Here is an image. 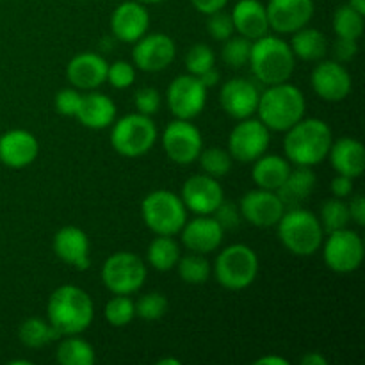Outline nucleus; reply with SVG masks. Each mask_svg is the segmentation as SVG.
<instances>
[{
	"mask_svg": "<svg viewBox=\"0 0 365 365\" xmlns=\"http://www.w3.org/2000/svg\"><path fill=\"white\" fill-rule=\"evenodd\" d=\"M95 319V305L84 289L77 285H61L50 294L46 303V321L61 337L81 335Z\"/></svg>",
	"mask_w": 365,
	"mask_h": 365,
	"instance_id": "nucleus-1",
	"label": "nucleus"
},
{
	"mask_svg": "<svg viewBox=\"0 0 365 365\" xmlns=\"http://www.w3.org/2000/svg\"><path fill=\"white\" fill-rule=\"evenodd\" d=\"M334 134L327 121L319 118H302L284 138V152L294 166H317L328 157Z\"/></svg>",
	"mask_w": 365,
	"mask_h": 365,
	"instance_id": "nucleus-2",
	"label": "nucleus"
},
{
	"mask_svg": "<svg viewBox=\"0 0 365 365\" xmlns=\"http://www.w3.org/2000/svg\"><path fill=\"white\" fill-rule=\"evenodd\" d=\"M305 109L303 91L287 81L267 86L266 91L260 93L257 114L269 130L287 132L292 125L305 118Z\"/></svg>",
	"mask_w": 365,
	"mask_h": 365,
	"instance_id": "nucleus-3",
	"label": "nucleus"
},
{
	"mask_svg": "<svg viewBox=\"0 0 365 365\" xmlns=\"http://www.w3.org/2000/svg\"><path fill=\"white\" fill-rule=\"evenodd\" d=\"M248 64L253 77L266 86L287 82L296 68V57L285 39L278 36H262L252 41Z\"/></svg>",
	"mask_w": 365,
	"mask_h": 365,
	"instance_id": "nucleus-4",
	"label": "nucleus"
},
{
	"mask_svg": "<svg viewBox=\"0 0 365 365\" xmlns=\"http://www.w3.org/2000/svg\"><path fill=\"white\" fill-rule=\"evenodd\" d=\"M277 230L284 248L296 257L314 255L323 245L324 230L319 217L303 207L285 209L277 223Z\"/></svg>",
	"mask_w": 365,
	"mask_h": 365,
	"instance_id": "nucleus-5",
	"label": "nucleus"
},
{
	"mask_svg": "<svg viewBox=\"0 0 365 365\" xmlns=\"http://www.w3.org/2000/svg\"><path fill=\"white\" fill-rule=\"evenodd\" d=\"M110 145L127 159H138L146 155L155 146L159 132L152 116H145L141 113H132L127 116L114 120L110 125Z\"/></svg>",
	"mask_w": 365,
	"mask_h": 365,
	"instance_id": "nucleus-6",
	"label": "nucleus"
},
{
	"mask_svg": "<svg viewBox=\"0 0 365 365\" xmlns=\"http://www.w3.org/2000/svg\"><path fill=\"white\" fill-rule=\"evenodd\" d=\"M212 273L221 287L242 291L255 282L259 274V257L246 245H232L221 250L212 266Z\"/></svg>",
	"mask_w": 365,
	"mask_h": 365,
	"instance_id": "nucleus-7",
	"label": "nucleus"
},
{
	"mask_svg": "<svg viewBox=\"0 0 365 365\" xmlns=\"http://www.w3.org/2000/svg\"><path fill=\"white\" fill-rule=\"evenodd\" d=\"M141 216L155 235H177L187 221V209L177 192L157 189L143 200Z\"/></svg>",
	"mask_w": 365,
	"mask_h": 365,
	"instance_id": "nucleus-8",
	"label": "nucleus"
},
{
	"mask_svg": "<svg viewBox=\"0 0 365 365\" xmlns=\"http://www.w3.org/2000/svg\"><path fill=\"white\" fill-rule=\"evenodd\" d=\"M145 262L132 252H116L103 262L100 278L113 294L130 296L138 292L146 282Z\"/></svg>",
	"mask_w": 365,
	"mask_h": 365,
	"instance_id": "nucleus-9",
	"label": "nucleus"
},
{
	"mask_svg": "<svg viewBox=\"0 0 365 365\" xmlns=\"http://www.w3.org/2000/svg\"><path fill=\"white\" fill-rule=\"evenodd\" d=\"M323 257L328 269L339 274L355 273L364 262L365 246L362 237L355 230L342 228L330 232L323 242Z\"/></svg>",
	"mask_w": 365,
	"mask_h": 365,
	"instance_id": "nucleus-10",
	"label": "nucleus"
},
{
	"mask_svg": "<svg viewBox=\"0 0 365 365\" xmlns=\"http://www.w3.org/2000/svg\"><path fill=\"white\" fill-rule=\"evenodd\" d=\"M160 141H163V148L168 159L180 166H189L198 160L203 150L202 132L189 120L175 118L171 123L166 125L163 135H160Z\"/></svg>",
	"mask_w": 365,
	"mask_h": 365,
	"instance_id": "nucleus-11",
	"label": "nucleus"
},
{
	"mask_svg": "<svg viewBox=\"0 0 365 365\" xmlns=\"http://www.w3.org/2000/svg\"><path fill=\"white\" fill-rule=\"evenodd\" d=\"M271 145V130L255 118L239 120L228 135V153L239 163H253L267 152Z\"/></svg>",
	"mask_w": 365,
	"mask_h": 365,
	"instance_id": "nucleus-12",
	"label": "nucleus"
},
{
	"mask_svg": "<svg viewBox=\"0 0 365 365\" xmlns=\"http://www.w3.org/2000/svg\"><path fill=\"white\" fill-rule=\"evenodd\" d=\"M166 100L175 118L192 121L205 109L207 88L196 75H178L168 86Z\"/></svg>",
	"mask_w": 365,
	"mask_h": 365,
	"instance_id": "nucleus-13",
	"label": "nucleus"
},
{
	"mask_svg": "<svg viewBox=\"0 0 365 365\" xmlns=\"http://www.w3.org/2000/svg\"><path fill=\"white\" fill-rule=\"evenodd\" d=\"M177 56L175 41L163 32H146L143 38L134 43L132 50V64L146 73H157L170 66Z\"/></svg>",
	"mask_w": 365,
	"mask_h": 365,
	"instance_id": "nucleus-14",
	"label": "nucleus"
},
{
	"mask_svg": "<svg viewBox=\"0 0 365 365\" xmlns=\"http://www.w3.org/2000/svg\"><path fill=\"white\" fill-rule=\"evenodd\" d=\"M182 202L185 209L196 216H212L214 210L223 203L225 191L220 180L209 175H192L182 185Z\"/></svg>",
	"mask_w": 365,
	"mask_h": 365,
	"instance_id": "nucleus-15",
	"label": "nucleus"
},
{
	"mask_svg": "<svg viewBox=\"0 0 365 365\" xmlns=\"http://www.w3.org/2000/svg\"><path fill=\"white\" fill-rule=\"evenodd\" d=\"M310 84H312L314 93L327 102H342L348 98L353 88L351 73L346 70V66H342V63H337L335 59H321L312 70Z\"/></svg>",
	"mask_w": 365,
	"mask_h": 365,
	"instance_id": "nucleus-16",
	"label": "nucleus"
},
{
	"mask_svg": "<svg viewBox=\"0 0 365 365\" xmlns=\"http://www.w3.org/2000/svg\"><path fill=\"white\" fill-rule=\"evenodd\" d=\"M239 210H241L242 220L252 223L253 227L271 228L277 227L280 217L284 216L285 205L274 191L257 187L242 196Z\"/></svg>",
	"mask_w": 365,
	"mask_h": 365,
	"instance_id": "nucleus-17",
	"label": "nucleus"
},
{
	"mask_svg": "<svg viewBox=\"0 0 365 365\" xmlns=\"http://www.w3.org/2000/svg\"><path fill=\"white\" fill-rule=\"evenodd\" d=\"M260 91L252 81L234 77L223 84L220 91V103L225 113L234 120H246L257 113Z\"/></svg>",
	"mask_w": 365,
	"mask_h": 365,
	"instance_id": "nucleus-18",
	"label": "nucleus"
},
{
	"mask_svg": "<svg viewBox=\"0 0 365 365\" xmlns=\"http://www.w3.org/2000/svg\"><path fill=\"white\" fill-rule=\"evenodd\" d=\"M150 13L145 4L127 0L114 7L110 14V31L114 38L123 43H135L148 32Z\"/></svg>",
	"mask_w": 365,
	"mask_h": 365,
	"instance_id": "nucleus-19",
	"label": "nucleus"
},
{
	"mask_svg": "<svg viewBox=\"0 0 365 365\" xmlns=\"http://www.w3.org/2000/svg\"><path fill=\"white\" fill-rule=\"evenodd\" d=\"M266 11L269 29L280 34H292L312 20L314 0H269Z\"/></svg>",
	"mask_w": 365,
	"mask_h": 365,
	"instance_id": "nucleus-20",
	"label": "nucleus"
},
{
	"mask_svg": "<svg viewBox=\"0 0 365 365\" xmlns=\"http://www.w3.org/2000/svg\"><path fill=\"white\" fill-rule=\"evenodd\" d=\"M53 253L61 262L75 267L78 271H86L91 266V255H89V237L84 230L78 227L68 225L57 230L52 241Z\"/></svg>",
	"mask_w": 365,
	"mask_h": 365,
	"instance_id": "nucleus-21",
	"label": "nucleus"
},
{
	"mask_svg": "<svg viewBox=\"0 0 365 365\" xmlns=\"http://www.w3.org/2000/svg\"><path fill=\"white\" fill-rule=\"evenodd\" d=\"M39 153V143L32 132L13 128L0 135V163L11 170L31 166Z\"/></svg>",
	"mask_w": 365,
	"mask_h": 365,
	"instance_id": "nucleus-22",
	"label": "nucleus"
},
{
	"mask_svg": "<svg viewBox=\"0 0 365 365\" xmlns=\"http://www.w3.org/2000/svg\"><path fill=\"white\" fill-rule=\"evenodd\" d=\"M109 63L100 53L81 52L66 66V77L73 88L93 91L107 81Z\"/></svg>",
	"mask_w": 365,
	"mask_h": 365,
	"instance_id": "nucleus-23",
	"label": "nucleus"
},
{
	"mask_svg": "<svg viewBox=\"0 0 365 365\" xmlns=\"http://www.w3.org/2000/svg\"><path fill=\"white\" fill-rule=\"evenodd\" d=\"M178 234L182 235V245L189 252L209 255L221 246L225 230L214 220V216H198L191 221H185Z\"/></svg>",
	"mask_w": 365,
	"mask_h": 365,
	"instance_id": "nucleus-24",
	"label": "nucleus"
},
{
	"mask_svg": "<svg viewBox=\"0 0 365 365\" xmlns=\"http://www.w3.org/2000/svg\"><path fill=\"white\" fill-rule=\"evenodd\" d=\"M116 113V103L113 102V98L93 89L82 95L75 118L81 121L82 127L91 128V130H103L114 123Z\"/></svg>",
	"mask_w": 365,
	"mask_h": 365,
	"instance_id": "nucleus-25",
	"label": "nucleus"
},
{
	"mask_svg": "<svg viewBox=\"0 0 365 365\" xmlns=\"http://www.w3.org/2000/svg\"><path fill=\"white\" fill-rule=\"evenodd\" d=\"M234 29L239 36L250 41L262 38L269 31L267 11L260 0H239L230 13Z\"/></svg>",
	"mask_w": 365,
	"mask_h": 365,
	"instance_id": "nucleus-26",
	"label": "nucleus"
},
{
	"mask_svg": "<svg viewBox=\"0 0 365 365\" xmlns=\"http://www.w3.org/2000/svg\"><path fill=\"white\" fill-rule=\"evenodd\" d=\"M328 159L339 175H346L353 180L362 177L365 170V148L359 139L348 135L339 138L337 141L331 143Z\"/></svg>",
	"mask_w": 365,
	"mask_h": 365,
	"instance_id": "nucleus-27",
	"label": "nucleus"
},
{
	"mask_svg": "<svg viewBox=\"0 0 365 365\" xmlns=\"http://www.w3.org/2000/svg\"><path fill=\"white\" fill-rule=\"evenodd\" d=\"M316 182L317 178L312 168L296 166L294 170H291V173L285 178L284 184L278 187L277 195L280 196L285 209L302 207L312 196L314 189H316Z\"/></svg>",
	"mask_w": 365,
	"mask_h": 365,
	"instance_id": "nucleus-28",
	"label": "nucleus"
},
{
	"mask_svg": "<svg viewBox=\"0 0 365 365\" xmlns=\"http://www.w3.org/2000/svg\"><path fill=\"white\" fill-rule=\"evenodd\" d=\"M292 166L287 159L274 153H264L259 159L253 160L252 178L257 187L267 189V191H278L285 178L291 173Z\"/></svg>",
	"mask_w": 365,
	"mask_h": 365,
	"instance_id": "nucleus-29",
	"label": "nucleus"
},
{
	"mask_svg": "<svg viewBox=\"0 0 365 365\" xmlns=\"http://www.w3.org/2000/svg\"><path fill=\"white\" fill-rule=\"evenodd\" d=\"M291 36L289 46L294 57H299L302 61H321L328 53L327 36L317 29L305 25Z\"/></svg>",
	"mask_w": 365,
	"mask_h": 365,
	"instance_id": "nucleus-30",
	"label": "nucleus"
},
{
	"mask_svg": "<svg viewBox=\"0 0 365 365\" xmlns=\"http://www.w3.org/2000/svg\"><path fill=\"white\" fill-rule=\"evenodd\" d=\"M178 259H180V246L175 241L173 235H157L146 250L148 264L160 273L175 269Z\"/></svg>",
	"mask_w": 365,
	"mask_h": 365,
	"instance_id": "nucleus-31",
	"label": "nucleus"
},
{
	"mask_svg": "<svg viewBox=\"0 0 365 365\" xmlns=\"http://www.w3.org/2000/svg\"><path fill=\"white\" fill-rule=\"evenodd\" d=\"M56 359L61 365H91L95 364V349L84 339L77 335H66L59 342Z\"/></svg>",
	"mask_w": 365,
	"mask_h": 365,
	"instance_id": "nucleus-32",
	"label": "nucleus"
},
{
	"mask_svg": "<svg viewBox=\"0 0 365 365\" xmlns=\"http://www.w3.org/2000/svg\"><path fill=\"white\" fill-rule=\"evenodd\" d=\"M59 337L61 335L57 334L56 328L41 317H29L18 328V339L27 348H43Z\"/></svg>",
	"mask_w": 365,
	"mask_h": 365,
	"instance_id": "nucleus-33",
	"label": "nucleus"
},
{
	"mask_svg": "<svg viewBox=\"0 0 365 365\" xmlns=\"http://www.w3.org/2000/svg\"><path fill=\"white\" fill-rule=\"evenodd\" d=\"M178 277L189 285H202L209 280L210 273H212V264L209 262L203 253H187V255L178 259L177 262Z\"/></svg>",
	"mask_w": 365,
	"mask_h": 365,
	"instance_id": "nucleus-34",
	"label": "nucleus"
},
{
	"mask_svg": "<svg viewBox=\"0 0 365 365\" xmlns=\"http://www.w3.org/2000/svg\"><path fill=\"white\" fill-rule=\"evenodd\" d=\"M334 32L339 38L359 39L364 34V13L349 4L341 6L334 13Z\"/></svg>",
	"mask_w": 365,
	"mask_h": 365,
	"instance_id": "nucleus-35",
	"label": "nucleus"
},
{
	"mask_svg": "<svg viewBox=\"0 0 365 365\" xmlns=\"http://www.w3.org/2000/svg\"><path fill=\"white\" fill-rule=\"evenodd\" d=\"M321 227H323L324 232H335L342 230V228H348L349 221V209L348 203L342 198H330L321 205V214H319Z\"/></svg>",
	"mask_w": 365,
	"mask_h": 365,
	"instance_id": "nucleus-36",
	"label": "nucleus"
},
{
	"mask_svg": "<svg viewBox=\"0 0 365 365\" xmlns=\"http://www.w3.org/2000/svg\"><path fill=\"white\" fill-rule=\"evenodd\" d=\"M198 160L203 173L214 178H223L225 175L230 173L232 160L234 159L228 153V150L220 148V146H212V148H203Z\"/></svg>",
	"mask_w": 365,
	"mask_h": 365,
	"instance_id": "nucleus-37",
	"label": "nucleus"
},
{
	"mask_svg": "<svg viewBox=\"0 0 365 365\" xmlns=\"http://www.w3.org/2000/svg\"><path fill=\"white\" fill-rule=\"evenodd\" d=\"M103 317L114 328H123L130 324L135 317V305L130 296L114 294V298H110L103 309Z\"/></svg>",
	"mask_w": 365,
	"mask_h": 365,
	"instance_id": "nucleus-38",
	"label": "nucleus"
},
{
	"mask_svg": "<svg viewBox=\"0 0 365 365\" xmlns=\"http://www.w3.org/2000/svg\"><path fill=\"white\" fill-rule=\"evenodd\" d=\"M250 50H252V41L242 36H230L223 41L221 48V59L230 68H242L250 61Z\"/></svg>",
	"mask_w": 365,
	"mask_h": 365,
	"instance_id": "nucleus-39",
	"label": "nucleus"
},
{
	"mask_svg": "<svg viewBox=\"0 0 365 365\" xmlns=\"http://www.w3.org/2000/svg\"><path fill=\"white\" fill-rule=\"evenodd\" d=\"M214 66H216V56H214L212 48L205 43H196L185 53V68L191 75L200 77Z\"/></svg>",
	"mask_w": 365,
	"mask_h": 365,
	"instance_id": "nucleus-40",
	"label": "nucleus"
},
{
	"mask_svg": "<svg viewBox=\"0 0 365 365\" xmlns=\"http://www.w3.org/2000/svg\"><path fill=\"white\" fill-rule=\"evenodd\" d=\"M135 305V316L145 321H157L168 312V299L160 292H148L138 299Z\"/></svg>",
	"mask_w": 365,
	"mask_h": 365,
	"instance_id": "nucleus-41",
	"label": "nucleus"
},
{
	"mask_svg": "<svg viewBox=\"0 0 365 365\" xmlns=\"http://www.w3.org/2000/svg\"><path fill=\"white\" fill-rule=\"evenodd\" d=\"M107 81L114 89H128L135 82V66L127 61H114L107 70Z\"/></svg>",
	"mask_w": 365,
	"mask_h": 365,
	"instance_id": "nucleus-42",
	"label": "nucleus"
},
{
	"mask_svg": "<svg viewBox=\"0 0 365 365\" xmlns=\"http://www.w3.org/2000/svg\"><path fill=\"white\" fill-rule=\"evenodd\" d=\"M207 32L212 36L216 41H225L230 36L235 34L234 21H232L230 13H225L223 9L216 11L212 14H207Z\"/></svg>",
	"mask_w": 365,
	"mask_h": 365,
	"instance_id": "nucleus-43",
	"label": "nucleus"
},
{
	"mask_svg": "<svg viewBox=\"0 0 365 365\" xmlns=\"http://www.w3.org/2000/svg\"><path fill=\"white\" fill-rule=\"evenodd\" d=\"M160 103V93L155 88H139L134 93V106L138 109V113L145 114V116H153V114L159 113Z\"/></svg>",
	"mask_w": 365,
	"mask_h": 365,
	"instance_id": "nucleus-44",
	"label": "nucleus"
},
{
	"mask_svg": "<svg viewBox=\"0 0 365 365\" xmlns=\"http://www.w3.org/2000/svg\"><path fill=\"white\" fill-rule=\"evenodd\" d=\"M81 98L82 95L77 88H64L57 91L56 98H53V106H56V110L61 116L75 118L78 106H81Z\"/></svg>",
	"mask_w": 365,
	"mask_h": 365,
	"instance_id": "nucleus-45",
	"label": "nucleus"
},
{
	"mask_svg": "<svg viewBox=\"0 0 365 365\" xmlns=\"http://www.w3.org/2000/svg\"><path fill=\"white\" fill-rule=\"evenodd\" d=\"M212 216H214V220L221 225V228H223V230H235V228H239V225H241V221H242L239 207L232 202H225V200H223V203H221V205L214 210Z\"/></svg>",
	"mask_w": 365,
	"mask_h": 365,
	"instance_id": "nucleus-46",
	"label": "nucleus"
},
{
	"mask_svg": "<svg viewBox=\"0 0 365 365\" xmlns=\"http://www.w3.org/2000/svg\"><path fill=\"white\" fill-rule=\"evenodd\" d=\"M331 53L337 63H349L359 53V39H348V38H337V41L331 46Z\"/></svg>",
	"mask_w": 365,
	"mask_h": 365,
	"instance_id": "nucleus-47",
	"label": "nucleus"
},
{
	"mask_svg": "<svg viewBox=\"0 0 365 365\" xmlns=\"http://www.w3.org/2000/svg\"><path fill=\"white\" fill-rule=\"evenodd\" d=\"M353 178L346 177V175H339L330 182V191L335 198H349L353 195Z\"/></svg>",
	"mask_w": 365,
	"mask_h": 365,
	"instance_id": "nucleus-48",
	"label": "nucleus"
},
{
	"mask_svg": "<svg viewBox=\"0 0 365 365\" xmlns=\"http://www.w3.org/2000/svg\"><path fill=\"white\" fill-rule=\"evenodd\" d=\"M349 209V217L355 221L359 227H364L365 225V200L362 195H353V198L349 200L348 203Z\"/></svg>",
	"mask_w": 365,
	"mask_h": 365,
	"instance_id": "nucleus-49",
	"label": "nucleus"
},
{
	"mask_svg": "<svg viewBox=\"0 0 365 365\" xmlns=\"http://www.w3.org/2000/svg\"><path fill=\"white\" fill-rule=\"evenodd\" d=\"M191 4L195 6V9L200 11L202 14H212L216 13V11L225 9L228 0H191Z\"/></svg>",
	"mask_w": 365,
	"mask_h": 365,
	"instance_id": "nucleus-50",
	"label": "nucleus"
},
{
	"mask_svg": "<svg viewBox=\"0 0 365 365\" xmlns=\"http://www.w3.org/2000/svg\"><path fill=\"white\" fill-rule=\"evenodd\" d=\"M198 78H200V81H202V84L205 86L207 89L214 88V86H216L217 82H220V71H217L216 66H214V68H210V70H207L205 73L200 75Z\"/></svg>",
	"mask_w": 365,
	"mask_h": 365,
	"instance_id": "nucleus-51",
	"label": "nucleus"
},
{
	"mask_svg": "<svg viewBox=\"0 0 365 365\" xmlns=\"http://www.w3.org/2000/svg\"><path fill=\"white\" fill-rule=\"evenodd\" d=\"M327 364H328V360L317 351L309 353V355H305L302 359V365H327Z\"/></svg>",
	"mask_w": 365,
	"mask_h": 365,
	"instance_id": "nucleus-52",
	"label": "nucleus"
},
{
	"mask_svg": "<svg viewBox=\"0 0 365 365\" xmlns=\"http://www.w3.org/2000/svg\"><path fill=\"white\" fill-rule=\"evenodd\" d=\"M255 365H289V360L282 359L278 355H267L262 359L255 360Z\"/></svg>",
	"mask_w": 365,
	"mask_h": 365,
	"instance_id": "nucleus-53",
	"label": "nucleus"
},
{
	"mask_svg": "<svg viewBox=\"0 0 365 365\" xmlns=\"http://www.w3.org/2000/svg\"><path fill=\"white\" fill-rule=\"evenodd\" d=\"M348 4L351 7H355L356 11H360V13L365 14V0H348Z\"/></svg>",
	"mask_w": 365,
	"mask_h": 365,
	"instance_id": "nucleus-54",
	"label": "nucleus"
},
{
	"mask_svg": "<svg viewBox=\"0 0 365 365\" xmlns=\"http://www.w3.org/2000/svg\"><path fill=\"white\" fill-rule=\"evenodd\" d=\"M157 365H180V360L177 359H163L157 362Z\"/></svg>",
	"mask_w": 365,
	"mask_h": 365,
	"instance_id": "nucleus-55",
	"label": "nucleus"
},
{
	"mask_svg": "<svg viewBox=\"0 0 365 365\" xmlns=\"http://www.w3.org/2000/svg\"><path fill=\"white\" fill-rule=\"evenodd\" d=\"M138 2H141V4H160V2H164V0H138Z\"/></svg>",
	"mask_w": 365,
	"mask_h": 365,
	"instance_id": "nucleus-56",
	"label": "nucleus"
},
{
	"mask_svg": "<svg viewBox=\"0 0 365 365\" xmlns=\"http://www.w3.org/2000/svg\"><path fill=\"white\" fill-rule=\"evenodd\" d=\"M0 2H2V0H0Z\"/></svg>",
	"mask_w": 365,
	"mask_h": 365,
	"instance_id": "nucleus-57",
	"label": "nucleus"
}]
</instances>
